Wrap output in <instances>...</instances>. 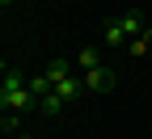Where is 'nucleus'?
Here are the masks:
<instances>
[{"label":"nucleus","instance_id":"f257e3e1","mask_svg":"<svg viewBox=\"0 0 152 139\" xmlns=\"http://www.w3.org/2000/svg\"><path fill=\"white\" fill-rule=\"evenodd\" d=\"M0 106L13 110V114H30V110H38V97L30 93L26 76L17 72V68H4V80H0Z\"/></svg>","mask_w":152,"mask_h":139},{"label":"nucleus","instance_id":"f03ea898","mask_svg":"<svg viewBox=\"0 0 152 139\" xmlns=\"http://www.w3.org/2000/svg\"><path fill=\"white\" fill-rule=\"evenodd\" d=\"M114 84H118V76H114V68H93V72H85V89L89 93H110Z\"/></svg>","mask_w":152,"mask_h":139},{"label":"nucleus","instance_id":"7ed1b4c3","mask_svg":"<svg viewBox=\"0 0 152 139\" xmlns=\"http://www.w3.org/2000/svg\"><path fill=\"white\" fill-rule=\"evenodd\" d=\"M114 21H118V25L127 30V38H140V34H144V17H140L135 9H127V13H118V17H114Z\"/></svg>","mask_w":152,"mask_h":139},{"label":"nucleus","instance_id":"20e7f679","mask_svg":"<svg viewBox=\"0 0 152 139\" xmlns=\"http://www.w3.org/2000/svg\"><path fill=\"white\" fill-rule=\"evenodd\" d=\"M80 89H85V76H76V72L68 76V80H59V84H55V93H59L64 101H72V97L80 93Z\"/></svg>","mask_w":152,"mask_h":139},{"label":"nucleus","instance_id":"39448f33","mask_svg":"<svg viewBox=\"0 0 152 139\" xmlns=\"http://www.w3.org/2000/svg\"><path fill=\"white\" fill-rule=\"evenodd\" d=\"M42 76H47L51 84H59V80H68V76H72V68H68V59H51Z\"/></svg>","mask_w":152,"mask_h":139},{"label":"nucleus","instance_id":"423d86ee","mask_svg":"<svg viewBox=\"0 0 152 139\" xmlns=\"http://www.w3.org/2000/svg\"><path fill=\"white\" fill-rule=\"evenodd\" d=\"M106 47H127V30L118 21H106V38H102Z\"/></svg>","mask_w":152,"mask_h":139},{"label":"nucleus","instance_id":"0eeeda50","mask_svg":"<svg viewBox=\"0 0 152 139\" xmlns=\"http://www.w3.org/2000/svg\"><path fill=\"white\" fill-rule=\"evenodd\" d=\"M76 68H80V72H93V68H102V55L93 51V47H85L80 55H76Z\"/></svg>","mask_w":152,"mask_h":139},{"label":"nucleus","instance_id":"6e6552de","mask_svg":"<svg viewBox=\"0 0 152 139\" xmlns=\"http://www.w3.org/2000/svg\"><path fill=\"white\" fill-rule=\"evenodd\" d=\"M38 110H42L47 118H55V114H59V110H64V97H59V93H55V89H51V93L42 97V101H38Z\"/></svg>","mask_w":152,"mask_h":139},{"label":"nucleus","instance_id":"1a4fd4ad","mask_svg":"<svg viewBox=\"0 0 152 139\" xmlns=\"http://www.w3.org/2000/svg\"><path fill=\"white\" fill-rule=\"evenodd\" d=\"M26 84H30V93H34V97H38V101H42V97H47V93H51V89H55V84H51V80H47V76H30V80H26Z\"/></svg>","mask_w":152,"mask_h":139},{"label":"nucleus","instance_id":"9d476101","mask_svg":"<svg viewBox=\"0 0 152 139\" xmlns=\"http://www.w3.org/2000/svg\"><path fill=\"white\" fill-rule=\"evenodd\" d=\"M0 131H4V135H17V131H21V114L4 110V118H0Z\"/></svg>","mask_w":152,"mask_h":139},{"label":"nucleus","instance_id":"9b49d317","mask_svg":"<svg viewBox=\"0 0 152 139\" xmlns=\"http://www.w3.org/2000/svg\"><path fill=\"white\" fill-rule=\"evenodd\" d=\"M127 51H131V55H144V51H152V42H148V34H140V38H131V42H127Z\"/></svg>","mask_w":152,"mask_h":139},{"label":"nucleus","instance_id":"f8f14e48","mask_svg":"<svg viewBox=\"0 0 152 139\" xmlns=\"http://www.w3.org/2000/svg\"><path fill=\"white\" fill-rule=\"evenodd\" d=\"M17 139H34V135H17Z\"/></svg>","mask_w":152,"mask_h":139},{"label":"nucleus","instance_id":"ddd939ff","mask_svg":"<svg viewBox=\"0 0 152 139\" xmlns=\"http://www.w3.org/2000/svg\"><path fill=\"white\" fill-rule=\"evenodd\" d=\"M0 4H13V0H0Z\"/></svg>","mask_w":152,"mask_h":139}]
</instances>
